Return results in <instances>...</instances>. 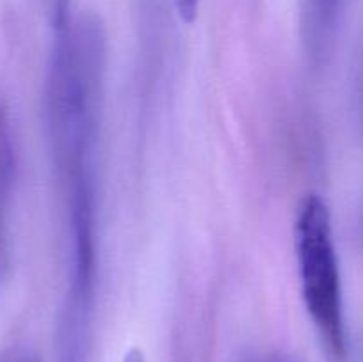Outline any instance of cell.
Here are the masks:
<instances>
[{
	"label": "cell",
	"mask_w": 363,
	"mask_h": 362,
	"mask_svg": "<svg viewBox=\"0 0 363 362\" xmlns=\"http://www.w3.org/2000/svg\"><path fill=\"white\" fill-rule=\"evenodd\" d=\"M123 362H145L144 351H142L140 348H137V346L130 348V350H128L126 353H124Z\"/></svg>",
	"instance_id": "cell-7"
},
{
	"label": "cell",
	"mask_w": 363,
	"mask_h": 362,
	"mask_svg": "<svg viewBox=\"0 0 363 362\" xmlns=\"http://www.w3.org/2000/svg\"><path fill=\"white\" fill-rule=\"evenodd\" d=\"M16 185V144L9 106L0 99V277L11 265V208Z\"/></svg>",
	"instance_id": "cell-3"
},
{
	"label": "cell",
	"mask_w": 363,
	"mask_h": 362,
	"mask_svg": "<svg viewBox=\"0 0 363 362\" xmlns=\"http://www.w3.org/2000/svg\"><path fill=\"white\" fill-rule=\"evenodd\" d=\"M0 362H43L41 357L34 350L27 346H13L2 351Z\"/></svg>",
	"instance_id": "cell-5"
},
{
	"label": "cell",
	"mask_w": 363,
	"mask_h": 362,
	"mask_svg": "<svg viewBox=\"0 0 363 362\" xmlns=\"http://www.w3.org/2000/svg\"><path fill=\"white\" fill-rule=\"evenodd\" d=\"M264 362H296L293 357H287V355H273V357L266 358Z\"/></svg>",
	"instance_id": "cell-8"
},
{
	"label": "cell",
	"mask_w": 363,
	"mask_h": 362,
	"mask_svg": "<svg viewBox=\"0 0 363 362\" xmlns=\"http://www.w3.org/2000/svg\"><path fill=\"white\" fill-rule=\"evenodd\" d=\"M174 7L183 23L191 25L199 16V7L201 0H174Z\"/></svg>",
	"instance_id": "cell-6"
},
{
	"label": "cell",
	"mask_w": 363,
	"mask_h": 362,
	"mask_svg": "<svg viewBox=\"0 0 363 362\" xmlns=\"http://www.w3.org/2000/svg\"><path fill=\"white\" fill-rule=\"evenodd\" d=\"M294 252L305 309L326 346L342 358L347 350L346 322L332 215L325 199L314 192L296 209Z\"/></svg>",
	"instance_id": "cell-2"
},
{
	"label": "cell",
	"mask_w": 363,
	"mask_h": 362,
	"mask_svg": "<svg viewBox=\"0 0 363 362\" xmlns=\"http://www.w3.org/2000/svg\"><path fill=\"white\" fill-rule=\"evenodd\" d=\"M106 34L96 14L57 32L46 78V117L67 224V287L55 329L57 362H87L98 275V144Z\"/></svg>",
	"instance_id": "cell-1"
},
{
	"label": "cell",
	"mask_w": 363,
	"mask_h": 362,
	"mask_svg": "<svg viewBox=\"0 0 363 362\" xmlns=\"http://www.w3.org/2000/svg\"><path fill=\"white\" fill-rule=\"evenodd\" d=\"M48 20L53 31L59 32L69 23V0H45Z\"/></svg>",
	"instance_id": "cell-4"
}]
</instances>
